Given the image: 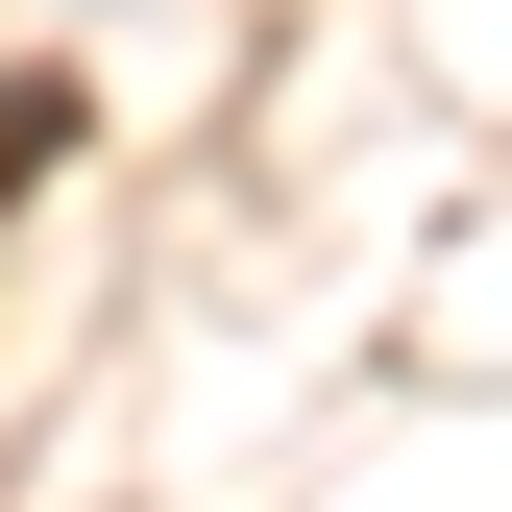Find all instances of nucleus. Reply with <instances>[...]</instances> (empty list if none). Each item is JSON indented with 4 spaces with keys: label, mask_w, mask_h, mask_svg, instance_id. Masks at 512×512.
I'll list each match as a JSON object with an SVG mask.
<instances>
[{
    "label": "nucleus",
    "mask_w": 512,
    "mask_h": 512,
    "mask_svg": "<svg viewBox=\"0 0 512 512\" xmlns=\"http://www.w3.org/2000/svg\"><path fill=\"white\" fill-rule=\"evenodd\" d=\"M0 171H49V98H0Z\"/></svg>",
    "instance_id": "f257e3e1"
}]
</instances>
